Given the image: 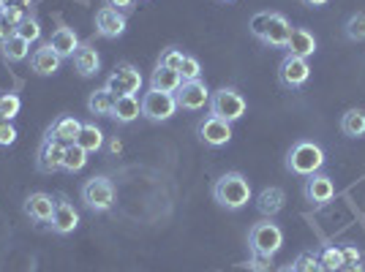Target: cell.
<instances>
[{
	"label": "cell",
	"instance_id": "5bb4252c",
	"mask_svg": "<svg viewBox=\"0 0 365 272\" xmlns=\"http://www.w3.org/2000/svg\"><path fill=\"white\" fill-rule=\"evenodd\" d=\"M199 139L207 147H224V145H229V139H232V122L207 115L205 120L199 122Z\"/></svg>",
	"mask_w": 365,
	"mask_h": 272
},
{
	"label": "cell",
	"instance_id": "f1b7e54d",
	"mask_svg": "<svg viewBox=\"0 0 365 272\" xmlns=\"http://www.w3.org/2000/svg\"><path fill=\"white\" fill-rule=\"evenodd\" d=\"M341 131L351 139H357V136H365V109H349V112H344V117H341Z\"/></svg>",
	"mask_w": 365,
	"mask_h": 272
},
{
	"label": "cell",
	"instance_id": "7dc6e473",
	"mask_svg": "<svg viewBox=\"0 0 365 272\" xmlns=\"http://www.w3.org/2000/svg\"><path fill=\"white\" fill-rule=\"evenodd\" d=\"M3 11H6V9H3V3H0V19H3Z\"/></svg>",
	"mask_w": 365,
	"mask_h": 272
},
{
	"label": "cell",
	"instance_id": "9a60e30c",
	"mask_svg": "<svg viewBox=\"0 0 365 272\" xmlns=\"http://www.w3.org/2000/svg\"><path fill=\"white\" fill-rule=\"evenodd\" d=\"M22 210L25 215L31 218L33 224H49L52 221V212H55V199L44 194V191H36L31 197L25 199V204H22Z\"/></svg>",
	"mask_w": 365,
	"mask_h": 272
},
{
	"label": "cell",
	"instance_id": "1f68e13d",
	"mask_svg": "<svg viewBox=\"0 0 365 272\" xmlns=\"http://www.w3.org/2000/svg\"><path fill=\"white\" fill-rule=\"evenodd\" d=\"M344 36H346L349 41H365V14L363 11L351 14L349 19L344 22Z\"/></svg>",
	"mask_w": 365,
	"mask_h": 272
},
{
	"label": "cell",
	"instance_id": "7bdbcfd3",
	"mask_svg": "<svg viewBox=\"0 0 365 272\" xmlns=\"http://www.w3.org/2000/svg\"><path fill=\"white\" fill-rule=\"evenodd\" d=\"M338 272H365V267L360 264V261H357V264H344V267H341Z\"/></svg>",
	"mask_w": 365,
	"mask_h": 272
},
{
	"label": "cell",
	"instance_id": "6da1fadb",
	"mask_svg": "<svg viewBox=\"0 0 365 272\" xmlns=\"http://www.w3.org/2000/svg\"><path fill=\"white\" fill-rule=\"evenodd\" d=\"M213 199L218 207H224L229 212L243 210L245 204L254 199L251 182L245 180V174H240V172H227L213 182Z\"/></svg>",
	"mask_w": 365,
	"mask_h": 272
},
{
	"label": "cell",
	"instance_id": "44dd1931",
	"mask_svg": "<svg viewBox=\"0 0 365 272\" xmlns=\"http://www.w3.org/2000/svg\"><path fill=\"white\" fill-rule=\"evenodd\" d=\"M142 115V104H139L137 95H118L115 98V106H112V120H118L120 125H128L134 122Z\"/></svg>",
	"mask_w": 365,
	"mask_h": 272
},
{
	"label": "cell",
	"instance_id": "8fae6325",
	"mask_svg": "<svg viewBox=\"0 0 365 272\" xmlns=\"http://www.w3.org/2000/svg\"><path fill=\"white\" fill-rule=\"evenodd\" d=\"M128 28V19L123 11L118 9H112V6H101L98 11H96V33L101 36V38H120L123 33Z\"/></svg>",
	"mask_w": 365,
	"mask_h": 272
},
{
	"label": "cell",
	"instance_id": "ee69618b",
	"mask_svg": "<svg viewBox=\"0 0 365 272\" xmlns=\"http://www.w3.org/2000/svg\"><path fill=\"white\" fill-rule=\"evenodd\" d=\"M300 3H305L308 9H322V6H327L330 0H300Z\"/></svg>",
	"mask_w": 365,
	"mask_h": 272
},
{
	"label": "cell",
	"instance_id": "4316f807",
	"mask_svg": "<svg viewBox=\"0 0 365 272\" xmlns=\"http://www.w3.org/2000/svg\"><path fill=\"white\" fill-rule=\"evenodd\" d=\"M112 106H115V95H112L107 88L93 90L91 98H88V112L96 115V117H109V115H112Z\"/></svg>",
	"mask_w": 365,
	"mask_h": 272
},
{
	"label": "cell",
	"instance_id": "d4e9b609",
	"mask_svg": "<svg viewBox=\"0 0 365 272\" xmlns=\"http://www.w3.org/2000/svg\"><path fill=\"white\" fill-rule=\"evenodd\" d=\"M182 85V79L178 71L164 68V66H155V71L150 74V88L161 93H178V88Z\"/></svg>",
	"mask_w": 365,
	"mask_h": 272
},
{
	"label": "cell",
	"instance_id": "484cf974",
	"mask_svg": "<svg viewBox=\"0 0 365 272\" xmlns=\"http://www.w3.org/2000/svg\"><path fill=\"white\" fill-rule=\"evenodd\" d=\"M76 145L85 152H98L104 147V131L96 122H82L79 136H76Z\"/></svg>",
	"mask_w": 365,
	"mask_h": 272
},
{
	"label": "cell",
	"instance_id": "ffe728a7",
	"mask_svg": "<svg viewBox=\"0 0 365 272\" xmlns=\"http://www.w3.org/2000/svg\"><path fill=\"white\" fill-rule=\"evenodd\" d=\"M287 55H294V58H314V52H317V38H314V33L308 31V28H292V36L289 41H287Z\"/></svg>",
	"mask_w": 365,
	"mask_h": 272
},
{
	"label": "cell",
	"instance_id": "c3c4849f",
	"mask_svg": "<svg viewBox=\"0 0 365 272\" xmlns=\"http://www.w3.org/2000/svg\"><path fill=\"white\" fill-rule=\"evenodd\" d=\"M221 3H232V0H221Z\"/></svg>",
	"mask_w": 365,
	"mask_h": 272
},
{
	"label": "cell",
	"instance_id": "52a82bcc",
	"mask_svg": "<svg viewBox=\"0 0 365 272\" xmlns=\"http://www.w3.org/2000/svg\"><path fill=\"white\" fill-rule=\"evenodd\" d=\"M115 98L118 95H137L142 90V74H139L137 66L131 63H120L112 74L107 76V85H104Z\"/></svg>",
	"mask_w": 365,
	"mask_h": 272
},
{
	"label": "cell",
	"instance_id": "bcb514c9",
	"mask_svg": "<svg viewBox=\"0 0 365 272\" xmlns=\"http://www.w3.org/2000/svg\"><path fill=\"white\" fill-rule=\"evenodd\" d=\"M275 272H294V267H292V264H287V267H278Z\"/></svg>",
	"mask_w": 365,
	"mask_h": 272
},
{
	"label": "cell",
	"instance_id": "d6a6232c",
	"mask_svg": "<svg viewBox=\"0 0 365 272\" xmlns=\"http://www.w3.org/2000/svg\"><path fill=\"white\" fill-rule=\"evenodd\" d=\"M294 272H327L324 267H322V261H319V256L314 253V251H303L300 256L294 258Z\"/></svg>",
	"mask_w": 365,
	"mask_h": 272
},
{
	"label": "cell",
	"instance_id": "603a6c76",
	"mask_svg": "<svg viewBox=\"0 0 365 272\" xmlns=\"http://www.w3.org/2000/svg\"><path fill=\"white\" fill-rule=\"evenodd\" d=\"M79 128H82V120L66 115V117H58V120L52 122V128L46 131V139H58L63 145H71V142H76V136H79Z\"/></svg>",
	"mask_w": 365,
	"mask_h": 272
},
{
	"label": "cell",
	"instance_id": "7402d4cb",
	"mask_svg": "<svg viewBox=\"0 0 365 272\" xmlns=\"http://www.w3.org/2000/svg\"><path fill=\"white\" fill-rule=\"evenodd\" d=\"M0 55L6 63H22L31 55V41H25L19 33H11L0 41Z\"/></svg>",
	"mask_w": 365,
	"mask_h": 272
},
{
	"label": "cell",
	"instance_id": "d590c367",
	"mask_svg": "<svg viewBox=\"0 0 365 272\" xmlns=\"http://www.w3.org/2000/svg\"><path fill=\"white\" fill-rule=\"evenodd\" d=\"M182 49H178V46H169L167 52L161 55V61H158V66H164V68H172V71H178L180 68V63H182Z\"/></svg>",
	"mask_w": 365,
	"mask_h": 272
},
{
	"label": "cell",
	"instance_id": "9c48e42d",
	"mask_svg": "<svg viewBox=\"0 0 365 272\" xmlns=\"http://www.w3.org/2000/svg\"><path fill=\"white\" fill-rule=\"evenodd\" d=\"M303 197H305V202H308L311 207H327V204L335 199L333 177H327V174H322V172L311 174V177H305Z\"/></svg>",
	"mask_w": 365,
	"mask_h": 272
},
{
	"label": "cell",
	"instance_id": "f6af8a7d",
	"mask_svg": "<svg viewBox=\"0 0 365 272\" xmlns=\"http://www.w3.org/2000/svg\"><path fill=\"white\" fill-rule=\"evenodd\" d=\"M11 33H14V28H9V25H3V22H0V41H3L6 36H11Z\"/></svg>",
	"mask_w": 365,
	"mask_h": 272
},
{
	"label": "cell",
	"instance_id": "4dcf8cb0",
	"mask_svg": "<svg viewBox=\"0 0 365 272\" xmlns=\"http://www.w3.org/2000/svg\"><path fill=\"white\" fill-rule=\"evenodd\" d=\"M22 109V101L16 93H0V120H14Z\"/></svg>",
	"mask_w": 365,
	"mask_h": 272
},
{
	"label": "cell",
	"instance_id": "b9f144b4",
	"mask_svg": "<svg viewBox=\"0 0 365 272\" xmlns=\"http://www.w3.org/2000/svg\"><path fill=\"white\" fill-rule=\"evenodd\" d=\"M104 3H107V6H112V9H118V11H123V14H125V11H131V9H134V3H137V0H104Z\"/></svg>",
	"mask_w": 365,
	"mask_h": 272
},
{
	"label": "cell",
	"instance_id": "cb8c5ba5",
	"mask_svg": "<svg viewBox=\"0 0 365 272\" xmlns=\"http://www.w3.org/2000/svg\"><path fill=\"white\" fill-rule=\"evenodd\" d=\"M46 44L52 46V49L61 55L63 61H66V58H74V52L79 49V44H82V41H79V36H76L71 28H58V31L52 33V38H49Z\"/></svg>",
	"mask_w": 365,
	"mask_h": 272
},
{
	"label": "cell",
	"instance_id": "e575fe53",
	"mask_svg": "<svg viewBox=\"0 0 365 272\" xmlns=\"http://www.w3.org/2000/svg\"><path fill=\"white\" fill-rule=\"evenodd\" d=\"M178 74H180L182 82H197L199 76H202V63H199L194 55H185L180 63V68H178Z\"/></svg>",
	"mask_w": 365,
	"mask_h": 272
},
{
	"label": "cell",
	"instance_id": "f546056e",
	"mask_svg": "<svg viewBox=\"0 0 365 272\" xmlns=\"http://www.w3.org/2000/svg\"><path fill=\"white\" fill-rule=\"evenodd\" d=\"M317 256H319L322 267L327 272H338L344 267V251L338 245H322L319 251H317Z\"/></svg>",
	"mask_w": 365,
	"mask_h": 272
},
{
	"label": "cell",
	"instance_id": "60d3db41",
	"mask_svg": "<svg viewBox=\"0 0 365 272\" xmlns=\"http://www.w3.org/2000/svg\"><path fill=\"white\" fill-rule=\"evenodd\" d=\"M344 251V264H357L360 258H363V253L354 248V245H346V248H341Z\"/></svg>",
	"mask_w": 365,
	"mask_h": 272
},
{
	"label": "cell",
	"instance_id": "74e56055",
	"mask_svg": "<svg viewBox=\"0 0 365 272\" xmlns=\"http://www.w3.org/2000/svg\"><path fill=\"white\" fill-rule=\"evenodd\" d=\"M251 272H270L273 270V258L267 256H257V253H251L248 256V264H245Z\"/></svg>",
	"mask_w": 365,
	"mask_h": 272
},
{
	"label": "cell",
	"instance_id": "8992f818",
	"mask_svg": "<svg viewBox=\"0 0 365 272\" xmlns=\"http://www.w3.org/2000/svg\"><path fill=\"white\" fill-rule=\"evenodd\" d=\"M207 109H210L213 117H221V120L227 122H237L245 115V98L235 88H221V90H215L210 95Z\"/></svg>",
	"mask_w": 365,
	"mask_h": 272
},
{
	"label": "cell",
	"instance_id": "e0dca14e",
	"mask_svg": "<svg viewBox=\"0 0 365 272\" xmlns=\"http://www.w3.org/2000/svg\"><path fill=\"white\" fill-rule=\"evenodd\" d=\"M61 63H63V58L49 44H41L38 49H33V55H31V68H33V74H38V76L58 74V71H61Z\"/></svg>",
	"mask_w": 365,
	"mask_h": 272
},
{
	"label": "cell",
	"instance_id": "836d02e7",
	"mask_svg": "<svg viewBox=\"0 0 365 272\" xmlns=\"http://www.w3.org/2000/svg\"><path fill=\"white\" fill-rule=\"evenodd\" d=\"M14 33H19L25 41H31L33 44V41H38V38H41V22H38L36 16H25V19L14 28Z\"/></svg>",
	"mask_w": 365,
	"mask_h": 272
},
{
	"label": "cell",
	"instance_id": "83f0119b",
	"mask_svg": "<svg viewBox=\"0 0 365 272\" xmlns=\"http://www.w3.org/2000/svg\"><path fill=\"white\" fill-rule=\"evenodd\" d=\"M88 155H91V152H85L79 145H76V142L66 145V155H63V172H68V174L82 172V169L88 167Z\"/></svg>",
	"mask_w": 365,
	"mask_h": 272
},
{
	"label": "cell",
	"instance_id": "ac0fdd59",
	"mask_svg": "<svg viewBox=\"0 0 365 272\" xmlns=\"http://www.w3.org/2000/svg\"><path fill=\"white\" fill-rule=\"evenodd\" d=\"M71 63H74L76 74L85 76V79H88V76H96L101 71V55H98V49L93 44H79Z\"/></svg>",
	"mask_w": 365,
	"mask_h": 272
},
{
	"label": "cell",
	"instance_id": "ab89813d",
	"mask_svg": "<svg viewBox=\"0 0 365 272\" xmlns=\"http://www.w3.org/2000/svg\"><path fill=\"white\" fill-rule=\"evenodd\" d=\"M6 11H28L31 9L33 0H0Z\"/></svg>",
	"mask_w": 365,
	"mask_h": 272
},
{
	"label": "cell",
	"instance_id": "d6986e66",
	"mask_svg": "<svg viewBox=\"0 0 365 272\" xmlns=\"http://www.w3.org/2000/svg\"><path fill=\"white\" fill-rule=\"evenodd\" d=\"M284 207H287V194H284V188L270 185V188H262V191H259V197H257L259 215H264V218H275Z\"/></svg>",
	"mask_w": 365,
	"mask_h": 272
},
{
	"label": "cell",
	"instance_id": "f35d334b",
	"mask_svg": "<svg viewBox=\"0 0 365 272\" xmlns=\"http://www.w3.org/2000/svg\"><path fill=\"white\" fill-rule=\"evenodd\" d=\"M16 142V128L9 120H0V147H9Z\"/></svg>",
	"mask_w": 365,
	"mask_h": 272
},
{
	"label": "cell",
	"instance_id": "7c38bea8",
	"mask_svg": "<svg viewBox=\"0 0 365 272\" xmlns=\"http://www.w3.org/2000/svg\"><path fill=\"white\" fill-rule=\"evenodd\" d=\"M49 226H52V234H58V237H66V234L76 231V226H79V212L66 197L55 199V212H52Z\"/></svg>",
	"mask_w": 365,
	"mask_h": 272
},
{
	"label": "cell",
	"instance_id": "277c9868",
	"mask_svg": "<svg viewBox=\"0 0 365 272\" xmlns=\"http://www.w3.org/2000/svg\"><path fill=\"white\" fill-rule=\"evenodd\" d=\"M82 204L91 212H109L115 207V199H118V188L109 177H91V180L82 182V191H79Z\"/></svg>",
	"mask_w": 365,
	"mask_h": 272
},
{
	"label": "cell",
	"instance_id": "4fadbf2b",
	"mask_svg": "<svg viewBox=\"0 0 365 272\" xmlns=\"http://www.w3.org/2000/svg\"><path fill=\"white\" fill-rule=\"evenodd\" d=\"M63 155H66V145L58 139H41L38 145V158H36V167L44 174H55L63 169Z\"/></svg>",
	"mask_w": 365,
	"mask_h": 272
},
{
	"label": "cell",
	"instance_id": "2e32d148",
	"mask_svg": "<svg viewBox=\"0 0 365 272\" xmlns=\"http://www.w3.org/2000/svg\"><path fill=\"white\" fill-rule=\"evenodd\" d=\"M292 36V25L289 19L284 14H278V11H270L267 16V28H264V38H262V44L267 46H275V49H287V41H289Z\"/></svg>",
	"mask_w": 365,
	"mask_h": 272
},
{
	"label": "cell",
	"instance_id": "5b68a950",
	"mask_svg": "<svg viewBox=\"0 0 365 272\" xmlns=\"http://www.w3.org/2000/svg\"><path fill=\"white\" fill-rule=\"evenodd\" d=\"M139 104H142V117H148L153 122L172 120L178 115V109H180L175 93H161V90H153V88L139 98Z\"/></svg>",
	"mask_w": 365,
	"mask_h": 272
},
{
	"label": "cell",
	"instance_id": "3957f363",
	"mask_svg": "<svg viewBox=\"0 0 365 272\" xmlns=\"http://www.w3.org/2000/svg\"><path fill=\"white\" fill-rule=\"evenodd\" d=\"M281 245H284V231L278 224H273V218L257 221L248 229V253L273 258L281 251Z\"/></svg>",
	"mask_w": 365,
	"mask_h": 272
},
{
	"label": "cell",
	"instance_id": "7a4b0ae2",
	"mask_svg": "<svg viewBox=\"0 0 365 272\" xmlns=\"http://www.w3.org/2000/svg\"><path fill=\"white\" fill-rule=\"evenodd\" d=\"M324 161H327L324 150L317 142H308V139L294 142L289 152H287V169H289L292 174H297V177H311V174L322 172Z\"/></svg>",
	"mask_w": 365,
	"mask_h": 272
},
{
	"label": "cell",
	"instance_id": "30bf717a",
	"mask_svg": "<svg viewBox=\"0 0 365 272\" xmlns=\"http://www.w3.org/2000/svg\"><path fill=\"white\" fill-rule=\"evenodd\" d=\"M210 95L213 93L207 90V85L197 79V82H182L178 93H175V98H178V106L185 109V112H199V109H205V106L210 104Z\"/></svg>",
	"mask_w": 365,
	"mask_h": 272
},
{
	"label": "cell",
	"instance_id": "8d00e7d4",
	"mask_svg": "<svg viewBox=\"0 0 365 272\" xmlns=\"http://www.w3.org/2000/svg\"><path fill=\"white\" fill-rule=\"evenodd\" d=\"M267 16H270V11H259V14L251 16V25H248V28H251V36H254V38H259V41L264 38V28H267Z\"/></svg>",
	"mask_w": 365,
	"mask_h": 272
},
{
	"label": "cell",
	"instance_id": "ba28073f",
	"mask_svg": "<svg viewBox=\"0 0 365 272\" xmlns=\"http://www.w3.org/2000/svg\"><path fill=\"white\" fill-rule=\"evenodd\" d=\"M308 76H311V66L305 58H294V55H287L281 66H278V82H281V88H287V90H300L305 82H308Z\"/></svg>",
	"mask_w": 365,
	"mask_h": 272
}]
</instances>
